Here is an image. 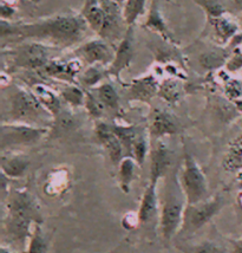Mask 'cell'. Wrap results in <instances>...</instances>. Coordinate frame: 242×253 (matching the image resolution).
<instances>
[{"label": "cell", "mask_w": 242, "mask_h": 253, "mask_svg": "<svg viewBox=\"0 0 242 253\" xmlns=\"http://www.w3.org/2000/svg\"><path fill=\"white\" fill-rule=\"evenodd\" d=\"M143 28L148 29L149 31L156 33L159 37L162 38L165 43L176 46L177 42L174 38L170 30H169L164 18L162 16L161 7H160L159 0H151L149 12H148L147 19L143 24Z\"/></svg>", "instance_id": "cell-17"}, {"label": "cell", "mask_w": 242, "mask_h": 253, "mask_svg": "<svg viewBox=\"0 0 242 253\" xmlns=\"http://www.w3.org/2000/svg\"><path fill=\"white\" fill-rule=\"evenodd\" d=\"M150 148V138H148L145 135L138 134V136L136 137L134 142V146H132L131 156L135 159V161L137 162V165L140 166V167L144 165V161L145 159H147Z\"/></svg>", "instance_id": "cell-34"}, {"label": "cell", "mask_w": 242, "mask_h": 253, "mask_svg": "<svg viewBox=\"0 0 242 253\" xmlns=\"http://www.w3.org/2000/svg\"><path fill=\"white\" fill-rule=\"evenodd\" d=\"M225 205V198L222 195H215L209 200L195 205H187L184 210L183 222L178 234L181 236H192L208 224L217 213L222 210Z\"/></svg>", "instance_id": "cell-7"}, {"label": "cell", "mask_w": 242, "mask_h": 253, "mask_svg": "<svg viewBox=\"0 0 242 253\" xmlns=\"http://www.w3.org/2000/svg\"><path fill=\"white\" fill-rule=\"evenodd\" d=\"M135 56V32L134 26H129L125 36L115 49L114 61L108 68L109 76L121 82V75L125 69L130 68Z\"/></svg>", "instance_id": "cell-11"}, {"label": "cell", "mask_w": 242, "mask_h": 253, "mask_svg": "<svg viewBox=\"0 0 242 253\" xmlns=\"http://www.w3.org/2000/svg\"><path fill=\"white\" fill-rule=\"evenodd\" d=\"M213 29V38L219 45H226L234 39L239 35V25L231 17L223 14V16L208 19Z\"/></svg>", "instance_id": "cell-18"}, {"label": "cell", "mask_w": 242, "mask_h": 253, "mask_svg": "<svg viewBox=\"0 0 242 253\" xmlns=\"http://www.w3.org/2000/svg\"><path fill=\"white\" fill-rule=\"evenodd\" d=\"M186 206V197H184L176 176H174L171 181L169 182L167 189H165L161 216H160L162 236L165 240H170L175 234L180 232L181 227H182Z\"/></svg>", "instance_id": "cell-4"}, {"label": "cell", "mask_w": 242, "mask_h": 253, "mask_svg": "<svg viewBox=\"0 0 242 253\" xmlns=\"http://www.w3.org/2000/svg\"><path fill=\"white\" fill-rule=\"evenodd\" d=\"M32 2H35V4H38V2H40L41 0H31Z\"/></svg>", "instance_id": "cell-47"}, {"label": "cell", "mask_w": 242, "mask_h": 253, "mask_svg": "<svg viewBox=\"0 0 242 253\" xmlns=\"http://www.w3.org/2000/svg\"><path fill=\"white\" fill-rule=\"evenodd\" d=\"M14 13H16V10H14L13 5L1 1V20L10 22V19L14 16Z\"/></svg>", "instance_id": "cell-40"}, {"label": "cell", "mask_w": 242, "mask_h": 253, "mask_svg": "<svg viewBox=\"0 0 242 253\" xmlns=\"http://www.w3.org/2000/svg\"><path fill=\"white\" fill-rule=\"evenodd\" d=\"M95 135L98 142L107 150L111 162L114 165L119 166L120 162L124 158V148L122 143H121L120 138L114 132L113 126L108 125V123L102 121V120L101 121H97L95 126Z\"/></svg>", "instance_id": "cell-14"}, {"label": "cell", "mask_w": 242, "mask_h": 253, "mask_svg": "<svg viewBox=\"0 0 242 253\" xmlns=\"http://www.w3.org/2000/svg\"><path fill=\"white\" fill-rule=\"evenodd\" d=\"M159 96L168 103L176 104L182 96V86H181L180 81H177L174 77L163 80L160 83Z\"/></svg>", "instance_id": "cell-29"}, {"label": "cell", "mask_w": 242, "mask_h": 253, "mask_svg": "<svg viewBox=\"0 0 242 253\" xmlns=\"http://www.w3.org/2000/svg\"><path fill=\"white\" fill-rule=\"evenodd\" d=\"M95 94L101 99V102L105 105L107 110L119 113L121 110V98L117 90L110 83H102L95 88Z\"/></svg>", "instance_id": "cell-28"}, {"label": "cell", "mask_w": 242, "mask_h": 253, "mask_svg": "<svg viewBox=\"0 0 242 253\" xmlns=\"http://www.w3.org/2000/svg\"><path fill=\"white\" fill-rule=\"evenodd\" d=\"M2 123L24 125L51 128L54 117L45 109L31 89L8 85V94L4 99Z\"/></svg>", "instance_id": "cell-3"}, {"label": "cell", "mask_w": 242, "mask_h": 253, "mask_svg": "<svg viewBox=\"0 0 242 253\" xmlns=\"http://www.w3.org/2000/svg\"><path fill=\"white\" fill-rule=\"evenodd\" d=\"M235 5H237L239 10L242 12V0H235Z\"/></svg>", "instance_id": "cell-44"}, {"label": "cell", "mask_w": 242, "mask_h": 253, "mask_svg": "<svg viewBox=\"0 0 242 253\" xmlns=\"http://www.w3.org/2000/svg\"><path fill=\"white\" fill-rule=\"evenodd\" d=\"M30 167V160L25 155L18 153H2L1 174L7 179H19L25 175Z\"/></svg>", "instance_id": "cell-19"}, {"label": "cell", "mask_w": 242, "mask_h": 253, "mask_svg": "<svg viewBox=\"0 0 242 253\" xmlns=\"http://www.w3.org/2000/svg\"><path fill=\"white\" fill-rule=\"evenodd\" d=\"M53 50H59L37 42H22L8 50H2L4 59H8L12 68L38 70L45 68L53 59Z\"/></svg>", "instance_id": "cell-5"}, {"label": "cell", "mask_w": 242, "mask_h": 253, "mask_svg": "<svg viewBox=\"0 0 242 253\" xmlns=\"http://www.w3.org/2000/svg\"><path fill=\"white\" fill-rule=\"evenodd\" d=\"M222 167L228 173H238L242 170V134L229 143L222 159Z\"/></svg>", "instance_id": "cell-24"}, {"label": "cell", "mask_w": 242, "mask_h": 253, "mask_svg": "<svg viewBox=\"0 0 242 253\" xmlns=\"http://www.w3.org/2000/svg\"><path fill=\"white\" fill-rule=\"evenodd\" d=\"M228 52H216V51H210V52H204L200 57V63L207 70H214L219 69L221 66L226 65L228 61Z\"/></svg>", "instance_id": "cell-35"}, {"label": "cell", "mask_w": 242, "mask_h": 253, "mask_svg": "<svg viewBox=\"0 0 242 253\" xmlns=\"http://www.w3.org/2000/svg\"><path fill=\"white\" fill-rule=\"evenodd\" d=\"M192 253H222V250L216 244L211 242H204L195 246Z\"/></svg>", "instance_id": "cell-39"}, {"label": "cell", "mask_w": 242, "mask_h": 253, "mask_svg": "<svg viewBox=\"0 0 242 253\" xmlns=\"http://www.w3.org/2000/svg\"><path fill=\"white\" fill-rule=\"evenodd\" d=\"M180 185L186 197L187 205H195L207 200V179L198 161L188 152L184 153Z\"/></svg>", "instance_id": "cell-6"}, {"label": "cell", "mask_w": 242, "mask_h": 253, "mask_svg": "<svg viewBox=\"0 0 242 253\" xmlns=\"http://www.w3.org/2000/svg\"><path fill=\"white\" fill-rule=\"evenodd\" d=\"M137 162L132 156H124L122 161L119 164V182L123 193L128 194L131 188V183L134 181L135 170Z\"/></svg>", "instance_id": "cell-27"}, {"label": "cell", "mask_w": 242, "mask_h": 253, "mask_svg": "<svg viewBox=\"0 0 242 253\" xmlns=\"http://www.w3.org/2000/svg\"><path fill=\"white\" fill-rule=\"evenodd\" d=\"M72 53L75 58L83 63V65H102L109 68L114 61L115 47L102 38L91 39L81 44Z\"/></svg>", "instance_id": "cell-10"}, {"label": "cell", "mask_w": 242, "mask_h": 253, "mask_svg": "<svg viewBox=\"0 0 242 253\" xmlns=\"http://www.w3.org/2000/svg\"><path fill=\"white\" fill-rule=\"evenodd\" d=\"M194 1L199 6H201V8L204 11L205 16H207V20L221 17L227 13L225 7H223L219 0H194Z\"/></svg>", "instance_id": "cell-36"}, {"label": "cell", "mask_w": 242, "mask_h": 253, "mask_svg": "<svg viewBox=\"0 0 242 253\" xmlns=\"http://www.w3.org/2000/svg\"><path fill=\"white\" fill-rule=\"evenodd\" d=\"M149 0H128L123 6V14L126 25L134 26L138 18L145 12V6Z\"/></svg>", "instance_id": "cell-31"}, {"label": "cell", "mask_w": 242, "mask_h": 253, "mask_svg": "<svg viewBox=\"0 0 242 253\" xmlns=\"http://www.w3.org/2000/svg\"><path fill=\"white\" fill-rule=\"evenodd\" d=\"M113 130L115 134H116V136L120 138L121 143H122L124 148V152H125V156H131L132 146H134L136 137L140 134V132L137 131V129H136L134 126L115 123V125H113Z\"/></svg>", "instance_id": "cell-30"}, {"label": "cell", "mask_w": 242, "mask_h": 253, "mask_svg": "<svg viewBox=\"0 0 242 253\" xmlns=\"http://www.w3.org/2000/svg\"><path fill=\"white\" fill-rule=\"evenodd\" d=\"M108 76V68L102 65H91L84 68L77 80L81 88L84 90H90L101 85L102 81Z\"/></svg>", "instance_id": "cell-25"}, {"label": "cell", "mask_w": 242, "mask_h": 253, "mask_svg": "<svg viewBox=\"0 0 242 253\" xmlns=\"http://www.w3.org/2000/svg\"><path fill=\"white\" fill-rule=\"evenodd\" d=\"M160 83L156 76L147 74L143 76L134 78L131 82L123 84L126 89V97L129 102H142L150 104L151 99L159 95Z\"/></svg>", "instance_id": "cell-12"}, {"label": "cell", "mask_w": 242, "mask_h": 253, "mask_svg": "<svg viewBox=\"0 0 242 253\" xmlns=\"http://www.w3.org/2000/svg\"><path fill=\"white\" fill-rule=\"evenodd\" d=\"M178 132V123L171 114L164 110L155 109L150 116L149 138L150 143L162 140L164 136Z\"/></svg>", "instance_id": "cell-15"}, {"label": "cell", "mask_w": 242, "mask_h": 253, "mask_svg": "<svg viewBox=\"0 0 242 253\" xmlns=\"http://www.w3.org/2000/svg\"><path fill=\"white\" fill-rule=\"evenodd\" d=\"M234 105H235V108H237V110L239 111V113L242 114V98L234 101Z\"/></svg>", "instance_id": "cell-43"}, {"label": "cell", "mask_w": 242, "mask_h": 253, "mask_svg": "<svg viewBox=\"0 0 242 253\" xmlns=\"http://www.w3.org/2000/svg\"><path fill=\"white\" fill-rule=\"evenodd\" d=\"M99 4L104 10L105 22L98 36L116 49L128 30V25L124 19L123 6L113 0H99Z\"/></svg>", "instance_id": "cell-9"}, {"label": "cell", "mask_w": 242, "mask_h": 253, "mask_svg": "<svg viewBox=\"0 0 242 253\" xmlns=\"http://www.w3.org/2000/svg\"><path fill=\"white\" fill-rule=\"evenodd\" d=\"M81 16L84 18L89 29L99 35L105 22V13L99 4V0H86Z\"/></svg>", "instance_id": "cell-23"}, {"label": "cell", "mask_w": 242, "mask_h": 253, "mask_svg": "<svg viewBox=\"0 0 242 253\" xmlns=\"http://www.w3.org/2000/svg\"><path fill=\"white\" fill-rule=\"evenodd\" d=\"M83 66V63L77 58H72L70 61L53 58L45 65L43 71L48 77L72 84L75 82V78H78L80 76L81 70L84 69Z\"/></svg>", "instance_id": "cell-16"}, {"label": "cell", "mask_w": 242, "mask_h": 253, "mask_svg": "<svg viewBox=\"0 0 242 253\" xmlns=\"http://www.w3.org/2000/svg\"><path fill=\"white\" fill-rule=\"evenodd\" d=\"M50 128L36 126L24 123H2L0 147L1 152L11 150L18 147L32 146L48 134Z\"/></svg>", "instance_id": "cell-8"}, {"label": "cell", "mask_w": 242, "mask_h": 253, "mask_svg": "<svg viewBox=\"0 0 242 253\" xmlns=\"http://www.w3.org/2000/svg\"><path fill=\"white\" fill-rule=\"evenodd\" d=\"M226 94L233 101L242 98V85L235 80H226L225 81Z\"/></svg>", "instance_id": "cell-37"}, {"label": "cell", "mask_w": 242, "mask_h": 253, "mask_svg": "<svg viewBox=\"0 0 242 253\" xmlns=\"http://www.w3.org/2000/svg\"><path fill=\"white\" fill-rule=\"evenodd\" d=\"M113 1L117 2V4L121 5V6H124V4H125V2L128 1V0H113Z\"/></svg>", "instance_id": "cell-45"}, {"label": "cell", "mask_w": 242, "mask_h": 253, "mask_svg": "<svg viewBox=\"0 0 242 253\" xmlns=\"http://www.w3.org/2000/svg\"><path fill=\"white\" fill-rule=\"evenodd\" d=\"M89 26L84 18L76 14H59L31 23L1 20V38L13 42H37L56 49L74 46L85 35Z\"/></svg>", "instance_id": "cell-1"}, {"label": "cell", "mask_w": 242, "mask_h": 253, "mask_svg": "<svg viewBox=\"0 0 242 253\" xmlns=\"http://www.w3.org/2000/svg\"><path fill=\"white\" fill-rule=\"evenodd\" d=\"M122 224L124 227L126 228H134L140 224V220H138V216H137V213L136 214H131V213H128L125 216H124Z\"/></svg>", "instance_id": "cell-41"}, {"label": "cell", "mask_w": 242, "mask_h": 253, "mask_svg": "<svg viewBox=\"0 0 242 253\" xmlns=\"http://www.w3.org/2000/svg\"><path fill=\"white\" fill-rule=\"evenodd\" d=\"M59 96L65 105H68L71 109H77V108L84 107L86 90H84L78 84H66L59 91Z\"/></svg>", "instance_id": "cell-26"}, {"label": "cell", "mask_w": 242, "mask_h": 253, "mask_svg": "<svg viewBox=\"0 0 242 253\" xmlns=\"http://www.w3.org/2000/svg\"><path fill=\"white\" fill-rule=\"evenodd\" d=\"M157 183L149 182L141 199L140 209L137 211V216L140 224H147L153 220L154 216L157 214L159 210V200H157Z\"/></svg>", "instance_id": "cell-20"}, {"label": "cell", "mask_w": 242, "mask_h": 253, "mask_svg": "<svg viewBox=\"0 0 242 253\" xmlns=\"http://www.w3.org/2000/svg\"><path fill=\"white\" fill-rule=\"evenodd\" d=\"M226 70L229 72H238L242 69V52L238 50H233V53L229 56L228 61L225 65Z\"/></svg>", "instance_id": "cell-38"}, {"label": "cell", "mask_w": 242, "mask_h": 253, "mask_svg": "<svg viewBox=\"0 0 242 253\" xmlns=\"http://www.w3.org/2000/svg\"><path fill=\"white\" fill-rule=\"evenodd\" d=\"M48 251V240L44 236L40 225H36L32 230V234L29 239V244L26 245V250L24 253H47Z\"/></svg>", "instance_id": "cell-32"}, {"label": "cell", "mask_w": 242, "mask_h": 253, "mask_svg": "<svg viewBox=\"0 0 242 253\" xmlns=\"http://www.w3.org/2000/svg\"><path fill=\"white\" fill-rule=\"evenodd\" d=\"M72 110L74 109L69 107L62 108V110L54 116L52 126L50 128L51 134L54 136H60L80 128L81 119Z\"/></svg>", "instance_id": "cell-22"}, {"label": "cell", "mask_w": 242, "mask_h": 253, "mask_svg": "<svg viewBox=\"0 0 242 253\" xmlns=\"http://www.w3.org/2000/svg\"><path fill=\"white\" fill-rule=\"evenodd\" d=\"M84 108H85L87 115L92 119L97 120V121H101L102 117L107 113V108L102 103L101 99L97 97L95 92L86 90V97H85V103H84Z\"/></svg>", "instance_id": "cell-33"}, {"label": "cell", "mask_w": 242, "mask_h": 253, "mask_svg": "<svg viewBox=\"0 0 242 253\" xmlns=\"http://www.w3.org/2000/svg\"><path fill=\"white\" fill-rule=\"evenodd\" d=\"M1 253H11V252H10V250H7V249L5 248V246H2V248H1Z\"/></svg>", "instance_id": "cell-46"}, {"label": "cell", "mask_w": 242, "mask_h": 253, "mask_svg": "<svg viewBox=\"0 0 242 253\" xmlns=\"http://www.w3.org/2000/svg\"><path fill=\"white\" fill-rule=\"evenodd\" d=\"M6 209L7 218L5 227L8 236L13 242L20 243L26 248V242H29L32 234L31 228L43 222L35 198L26 189H12L8 191Z\"/></svg>", "instance_id": "cell-2"}, {"label": "cell", "mask_w": 242, "mask_h": 253, "mask_svg": "<svg viewBox=\"0 0 242 253\" xmlns=\"http://www.w3.org/2000/svg\"><path fill=\"white\" fill-rule=\"evenodd\" d=\"M31 90L36 97L38 98V101L40 102L41 105H43L45 109L50 111L53 117L62 110V98H60L59 94H57L51 86L46 85L45 83H36L32 85Z\"/></svg>", "instance_id": "cell-21"}, {"label": "cell", "mask_w": 242, "mask_h": 253, "mask_svg": "<svg viewBox=\"0 0 242 253\" xmlns=\"http://www.w3.org/2000/svg\"><path fill=\"white\" fill-rule=\"evenodd\" d=\"M232 245V253H242V238L238 239H229Z\"/></svg>", "instance_id": "cell-42"}, {"label": "cell", "mask_w": 242, "mask_h": 253, "mask_svg": "<svg viewBox=\"0 0 242 253\" xmlns=\"http://www.w3.org/2000/svg\"><path fill=\"white\" fill-rule=\"evenodd\" d=\"M150 182L159 183L160 179L169 173L171 165V153L162 140L151 143L150 148Z\"/></svg>", "instance_id": "cell-13"}]
</instances>
